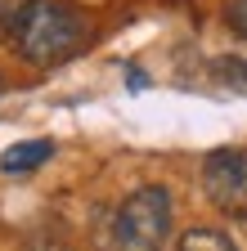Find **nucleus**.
Wrapping results in <instances>:
<instances>
[{"mask_svg":"<svg viewBox=\"0 0 247 251\" xmlns=\"http://www.w3.org/2000/svg\"><path fill=\"white\" fill-rule=\"evenodd\" d=\"M9 31L18 41V54L32 63V68H58V63H68L81 50V41H85L81 14L72 5H63V0H32Z\"/></svg>","mask_w":247,"mask_h":251,"instance_id":"nucleus-1","label":"nucleus"},{"mask_svg":"<svg viewBox=\"0 0 247 251\" xmlns=\"http://www.w3.org/2000/svg\"><path fill=\"white\" fill-rule=\"evenodd\" d=\"M171 233V193L162 184H144L121 202L104 229V251H162Z\"/></svg>","mask_w":247,"mask_h":251,"instance_id":"nucleus-2","label":"nucleus"},{"mask_svg":"<svg viewBox=\"0 0 247 251\" xmlns=\"http://www.w3.org/2000/svg\"><path fill=\"white\" fill-rule=\"evenodd\" d=\"M202 193L216 211L247 220V148H216L202 157Z\"/></svg>","mask_w":247,"mask_h":251,"instance_id":"nucleus-3","label":"nucleus"},{"mask_svg":"<svg viewBox=\"0 0 247 251\" xmlns=\"http://www.w3.org/2000/svg\"><path fill=\"white\" fill-rule=\"evenodd\" d=\"M50 157H54V139H23V144L0 152V171L5 175H27L41 162H50Z\"/></svg>","mask_w":247,"mask_h":251,"instance_id":"nucleus-4","label":"nucleus"},{"mask_svg":"<svg viewBox=\"0 0 247 251\" xmlns=\"http://www.w3.org/2000/svg\"><path fill=\"white\" fill-rule=\"evenodd\" d=\"M180 251H238V247H234L229 233L198 225V229H189V233H180Z\"/></svg>","mask_w":247,"mask_h":251,"instance_id":"nucleus-5","label":"nucleus"},{"mask_svg":"<svg viewBox=\"0 0 247 251\" xmlns=\"http://www.w3.org/2000/svg\"><path fill=\"white\" fill-rule=\"evenodd\" d=\"M211 72H216V81H220L225 90L247 94V58H216Z\"/></svg>","mask_w":247,"mask_h":251,"instance_id":"nucleus-6","label":"nucleus"},{"mask_svg":"<svg viewBox=\"0 0 247 251\" xmlns=\"http://www.w3.org/2000/svg\"><path fill=\"white\" fill-rule=\"evenodd\" d=\"M225 18H229V27L238 31V36L247 41V0H229V9H225Z\"/></svg>","mask_w":247,"mask_h":251,"instance_id":"nucleus-7","label":"nucleus"},{"mask_svg":"<svg viewBox=\"0 0 247 251\" xmlns=\"http://www.w3.org/2000/svg\"><path fill=\"white\" fill-rule=\"evenodd\" d=\"M27 5H32V0H0V23L14 27V23L23 18V9H27Z\"/></svg>","mask_w":247,"mask_h":251,"instance_id":"nucleus-8","label":"nucleus"},{"mask_svg":"<svg viewBox=\"0 0 247 251\" xmlns=\"http://www.w3.org/2000/svg\"><path fill=\"white\" fill-rule=\"evenodd\" d=\"M36 251H68V247H58V242H45V247H36Z\"/></svg>","mask_w":247,"mask_h":251,"instance_id":"nucleus-9","label":"nucleus"}]
</instances>
